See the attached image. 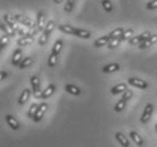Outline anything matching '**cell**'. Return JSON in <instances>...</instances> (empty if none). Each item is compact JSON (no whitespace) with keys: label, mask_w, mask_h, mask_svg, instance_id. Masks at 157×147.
I'll list each match as a JSON object with an SVG mask.
<instances>
[{"label":"cell","mask_w":157,"mask_h":147,"mask_svg":"<svg viewBox=\"0 0 157 147\" xmlns=\"http://www.w3.org/2000/svg\"><path fill=\"white\" fill-rule=\"evenodd\" d=\"M58 29H59V31H61L62 33H66V34H72L74 35V32H75V27H72L70 25H64V24L59 25Z\"/></svg>","instance_id":"obj_25"},{"label":"cell","mask_w":157,"mask_h":147,"mask_svg":"<svg viewBox=\"0 0 157 147\" xmlns=\"http://www.w3.org/2000/svg\"><path fill=\"white\" fill-rule=\"evenodd\" d=\"M63 0H53V2L54 4H60V2H62Z\"/></svg>","instance_id":"obj_39"},{"label":"cell","mask_w":157,"mask_h":147,"mask_svg":"<svg viewBox=\"0 0 157 147\" xmlns=\"http://www.w3.org/2000/svg\"><path fill=\"white\" fill-rule=\"evenodd\" d=\"M132 95H133V94H132V91L131 90H127V91H124V92L122 93V97H121V99L128 102V101L132 97Z\"/></svg>","instance_id":"obj_36"},{"label":"cell","mask_w":157,"mask_h":147,"mask_svg":"<svg viewBox=\"0 0 157 147\" xmlns=\"http://www.w3.org/2000/svg\"><path fill=\"white\" fill-rule=\"evenodd\" d=\"M31 86H32V92L34 97L36 99H41V95H42V92L41 91V83H40V79L37 76H33L31 77Z\"/></svg>","instance_id":"obj_4"},{"label":"cell","mask_w":157,"mask_h":147,"mask_svg":"<svg viewBox=\"0 0 157 147\" xmlns=\"http://www.w3.org/2000/svg\"><path fill=\"white\" fill-rule=\"evenodd\" d=\"M150 36H151V33H150L149 31H146V32L141 33V34H139V35L132 36L128 42L130 45H139L140 43H143L144 41H146V40L148 39V37H150Z\"/></svg>","instance_id":"obj_5"},{"label":"cell","mask_w":157,"mask_h":147,"mask_svg":"<svg viewBox=\"0 0 157 147\" xmlns=\"http://www.w3.org/2000/svg\"><path fill=\"white\" fill-rule=\"evenodd\" d=\"M74 35L78 36L80 39H89L92 36V33L87 31V29H76L75 27V32H74Z\"/></svg>","instance_id":"obj_18"},{"label":"cell","mask_w":157,"mask_h":147,"mask_svg":"<svg viewBox=\"0 0 157 147\" xmlns=\"http://www.w3.org/2000/svg\"><path fill=\"white\" fill-rule=\"evenodd\" d=\"M153 112H154L153 104L151 103L146 104V106H145V109H144L143 114H141V118H140L141 123H147V122L149 121L150 118H151V115H153Z\"/></svg>","instance_id":"obj_6"},{"label":"cell","mask_w":157,"mask_h":147,"mask_svg":"<svg viewBox=\"0 0 157 147\" xmlns=\"http://www.w3.org/2000/svg\"><path fill=\"white\" fill-rule=\"evenodd\" d=\"M58 62V54H54L51 52V54L49 56V59H48V66L49 67H54Z\"/></svg>","instance_id":"obj_31"},{"label":"cell","mask_w":157,"mask_h":147,"mask_svg":"<svg viewBox=\"0 0 157 147\" xmlns=\"http://www.w3.org/2000/svg\"><path fill=\"white\" fill-rule=\"evenodd\" d=\"M133 34H135V31H133L132 29H124V33L122 34L121 40H122V41H129V40H130L132 36H133Z\"/></svg>","instance_id":"obj_29"},{"label":"cell","mask_w":157,"mask_h":147,"mask_svg":"<svg viewBox=\"0 0 157 147\" xmlns=\"http://www.w3.org/2000/svg\"><path fill=\"white\" fill-rule=\"evenodd\" d=\"M102 7L106 13H111L113 10V5L110 0H102Z\"/></svg>","instance_id":"obj_32"},{"label":"cell","mask_w":157,"mask_h":147,"mask_svg":"<svg viewBox=\"0 0 157 147\" xmlns=\"http://www.w3.org/2000/svg\"><path fill=\"white\" fill-rule=\"evenodd\" d=\"M128 84L133 87L140 88V90H146L147 87H148V83L143 80V79L136 78V77H130L128 79Z\"/></svg>","instance_id":"obj_7"},{"label":"cell","mask_w":157,"mask_h":147,"mask_svg":"<svg viewBox=\"0 0 157 147\" xmlns=\"http://www.w3.org/2000/svg\"><path fill=\"white\" fill-rule=\"evenodd\" d=\"M45 25H47L45 24V15H44L43 11H39L37 15H36V29H37L39 32L42 33Z\"/></svg>","instance_id":"obj_9"},{"label":"cell","mask_w":157,"mask_h":147,"mask_svg":"<svg viewBox=\"0 0 157 147\" xmlns=\"http://www.w3.org/2000/svg\"><path fill=\"white\" fill-rule=\"evenodd\" d=\"M119 69H120V65L117 62H113V64H107L106 66H104L102 68V72L104 74H112V72H117Z\"/></svg>","instance_id":"obj_12"},{"label":"cell","mask_w":157,"mask_h":147,"mask_svg":"<svg viewBox=\"0 0 157 147\" xmlns=\"http://www.w3.org/2000/svg\"><path fill=\"white\" fill-rule=\"evenodd\" d=\"M7 76H8L7 72H5V70H1V72H0V79H1V80H4V79L7 78Z\"/></svg>","instance_id":"obj_38"},{"label":"cell","mask_w":157,"mask_h":147,"mask_svg":"<svg viewBox=\"0 0 157 147\" xmlns=\"http://www.w3.org/2000/svg\"><path fill=\"white\" fill-rule=\"evenodd\" d=\"M64 90L67 91L69 94L75 95V96H78V95H80V93H82L80 88L77 87V86H75V85H72V84H67V85L64 86Z\"/></svg>","instance_id":"obj_19"},{"label":"cell","mask_w":157,"mask_h":147,"mask_svg":"<svg viewBox=\"0 0 157 147\" xmlns=\"http://www.w3.org/2000/svg\"><path fill=\"white\" fill-rule=\"evenodd\" d=\"M32 64H33V59L31 57H27V58H25V59H23V60H21V62L19 64L18 67H19L21 69H24V68L29 67Z\"/></svg>","instance_id":"obj_30"},{"label":"cell","mask_w":157,"mask_h":147,"mask_svg":"<svg viewBox=\"0 0 157 147\" xmlns=\"http://www.w3.org/2000/svg\"><path fill=\"white\" fill-rule=\"evenodd\" d=\"M127 90H128V88H127V84L121 83V84H118V85H115L114 87L111 88V94H112V95H118V94L123 93V92Z\"/></svg>","instance_id":"obj_15"},{"label":"cell","mask_w":157,"mask_h":147,"mask_svg":"<svg viewBox=\"0 0 157 147\" xmlns=\"http://www.w3.org/2000/svg\"><path fill=\"white\" fill-rule=\"evenodd\" d=\"M54 92H56V85H54V84H50V85L42 92L41 99H48V97H50Z\"/></svg>","instance_id":"obj_22"},{"label":"cell","mask_w":157,"mask_h":147,"mask_svg":"<svg viewBox=\"0 0 157 147\" xmlns=\"http://www.w3.org/2000/svg\"><path fill=\"white\" fill-rule=\"evenodd\" d=\"M125 104H127V101H124V100H120L118 102V103L115 104L114 105V111L115 112H121V111H123L124 110V108H125Z\"/></svg>","instance_id":"obj_34"},{"label":"cell","mask_w":157,"mask_h":147,"mask_svg":"<svg viewBox=\"0 0 157 147\" xmlns=\"http://www.w3.org/2000/svg\"><path fill=\"white\" fill-rule=\"evenodd\" d=\"M76 0H67V2L64 5V11L66 13H71L74 7H75Z\"/></svg>","instance_id":"obj_35"},{"label":"cell","mask_w":157,"mask_h":147,"mask_svg":"<svg viewBox=\"0 0 157 147\" xmlns=\"http://www.w3.org/2000/svg\"><path fill=\"white\" fill-rule=\"evenodd\" d=\"M146 8L148 9V10L157 9V0H150L149 2L146 5Z\"/></svg>","instance_id":"obj_37"},{"label":"cell","mask_w":157,"mask_h":147,"mask_svg":"<svg viewBox=\"0 0 157 147\" xmlns=\"http://www.w3.org/2000/svg\"><path fill=\"white\" fill-rule=\"evenodd\" d=\"M34 42V36H21V39L17 40V44L19 47H24V45H29V44Z\"/></svg>","instance_id":"obj_20"},{"label":"cell","mask_w":157,"mask_h":147,"mask_svg":"<svg viewBox=\"0 0 157 147\" xmlns=\"http://www.w3.org/2000/svg\"><path fill=\"white\" fill-rule=\"evenodd\" d=\"M62 47H63V42H62V40H57L56 42H54V45L52 48V53L54 54H60L61 50H62Z\"/></svg>","instance_id":"obj_24"},{"label":"cell","mask_w":157,"mask_h":147,"mask_svg":"<svg viewBox=\"0 0 157 147\" xmlns=\"http://www.w3.org/2000/svg\"><path fill=\"white\" fill-rule=\"evenodd\" d=\"M49 109V105H48V103H45V102H43V103H41L39 105V109H37V111H36L35 115H34V118H33V120L35 122H40L41 120H42L43 115L45 114V112H47V110Z\"/></svg>","instance_id":"obj_8"},{"label":"cell","mask_w":157,"mask_h":147,"mask_svg":"<svg viewBox=\"0 0 157 147\" xmlns=\"http://www.w3.org/2000/svg\"><path fill=\"white\" fill-rule=\"evenodd\" d=\"M0 31H1V29H0ZM9 37H10V36H8L4 31H1V36H0V47H1V49L6 48V45H7L8 42H9Z\"/></svg>","instance_id":"obj_27"},{"label":"cell","mask_w":157,"mask_h":147,"mask_svg":"<svg viewBox=\"0 0 157 147\" xmlns=\"http://www.w3.org/2000/svg\"><path fill=\"white\" fill-rule=\"evenodd\" d=\"M123 33H124V29H123V27H117V29H113L109 35H110L111 39H115V37H121Z\"/></svg>","instance_id":"obj_26"},{"label":"cell","mask_w":157,"mask_h":147,"mask_svg":"<svg viewBox=\"0 0 157 147\" xmlns=\"http://www.w3.org/2000/svg\"><path fill=\"white\" fill-rule=\"evenodd\" d=\"M14 18L17 21L18 23H19V24H21V25H25L26 27H29V29H33V27H35V26H36V22H34L32 18H29V16H26V15L15 14Z\"/></svg>","instance_id":"obj_3"},{"label":"cell","mask_w":157,"mask_h":147,"mask_svg":"<svg viewBox=\"0 0 157 147\" xmlns=\"http://www.w3.org/2000/svg\"><path fill=\"white\" fill-rule=\"evenodd\" d=\"M21 54H23V51L19 48L14 51V54H13V58H11V65L19 66V64L21 62Z\"/></svg>","instance_id":"obj_13"},{"label":"cell","mask_w":157,"mask_h":147,"mask_svg":"<svg viewBox=\"0 0 157 147\" xmlns=\"http://www.w3.org/2000/svg\"><path fill=\"white\" fill-rule=\"evenodd\" d=\"M155 129H156V133H157V123L155 125Z\"/></svg>","instance_id":"obj_40"},{"label":"cell","mask_w":157,"mask_h":147,"mask_svg":"<svg viewBox=\"0 0 157 147\" xmlns=\"http://www.w3.org/2000/svg\"><path fill=\"white\" fill-rule=\"evenodd\" d=\"M2 18H4V22L6 23L8 26H10L14 31H16V33H17V34H19L21 36H27V33L21 29V27H19V25H18V22L14 18V16H10V15H8V14H5L4 16H2Z\"/></svg>","instance_id":"obj_2"},{"label":"cell","mask_w":157,"mask_h":147,"mask_svg":"<svg viewBox=\"0 0 157 147\" xmlns=\"http://www.w3.org/2000/svg\"><path fill=\"white\" fill-rule=\"evenodd\" d=\"M110 41H111V37H110V35L107 34V35H103V36H101V37H98V39L94 42L93 45L95 48H102V47H104V45H107Z\"/></svg>","instance_id":"obj_11"},{"label":"cell","mask_w":157,"mask_h":147,"mask_svg":"<svg viewBox=\"0 0 157 147\" xmlns=\"http://www.w3.org/2000/svg\"><path fill=\"white\" fill-rule=\"evenodd\" d=\"M129 136H130V138H131L133 141H135V144H136L137 146H144V139L143 137L140 136L139 133H136V131H130V133H129Z\"/></svg>","instance_id":"obj_17"},{"label":"cell","mask_w":157,"mask_h":147,"mask_svg":"<svg viewBox=\"0 0 157 147\" xmlns=\"http://www.w3.org/2000/svg\"><path fill=\"white\" fill-rule=\"evenodd\" d=\"M115 138H117V140L119 141V144H121V146L129 147V145H130V143H129V139L122 133H115Z\"/></svg>","instance_id":"obj_23"},{"label":"cell","mask_w":157,"mask_h":147,"mask_svg":"<svg viewBox=\"0 0 157 147\" xmlns=\"http://www.w3.org/2000/svg\"><path fill=\"white\" fill-rule=\"evenodd\" d=\"M122 42L121 37H115V39H111V41L109 42V44H107V48L110 49V50H112V49H115L117 47H119V44Z\"/></svg>","instance_id":"obj_28"},{"label":"cell","mask_w":157,"mask_h":147,"mask_svg":"<svg viewBox=\"0 0 157 147\" xmlns=\"http://www.w3.org/2000/svg\"><path fill=\"white\" fill-rule=\"evenodd\" d=\"M0 29H1V31H4V32L6 33L8 36H10V37H14V36H16V34H17L16 31H14L10 26H8L5 22L0 24Z\"/></svg>","instance_id":"obj_21"},{"label":"cell","mask_w":157,"mask_h":147,"mask_svg":"<svg viewBox=\"0 0 157 147\" xmlns=\"http://www.w3.org/2000/svg\"><path fill=\"white\" fill-rule=\"evenodd\" d=\"M6 121H7L8 126H9L13 130H18V129H19V122H18L17 120L13 117V115H10V114L6 115Z\"/></svg>","instance_id":"obj_16"},{"label":"cell","mask_w":157,"mask_h":147,"mask_svg":"<svg viewBox=\"0 0 157 147\" xmlns=\"http://www.w3.org/2000/svg\"><path fill=\"white\" fill-rule=\"evenodd\" d=\"M37 109H39V104L33 103L32 105L29 106V112H27V117H29V119L34 118V115H35L36 111H37Z\"/></svg>","instance_id":"obj_33"},{"label":"cell","mask_w":157,"mask_h":147,"mask_svg":"<svg viewBox=\"0 0 157 147\" xmlns=\"http://www.w3.org/2000/svg\"><path fill=\"white\" fill-rule=\"evenodd\" d=\"M54 27H56V23H54L53 21H49V22L47 23V25H45V27L43 29V32L41 33L40 39H39V44L41 47L47 44L48 40H49V37H50V35H51V33L53 32Z\"/></svg>","instance_id":"obj_1"},{"label":"cell","mask_w":157,"mask_h":147,"mask_svg":"<svg viewBox=\"0 0 157 147\" xmlns=\"http://www.w3.org/2000/svg\"><path fill=\"white\" fill-rule=\"evenodd\" d=\"M156 42H157V34H151L150 37H148L146 41H144L143 43H140L138 47H139L140 50H144V49H147V48L154 45Z\"/></svg>","instance_id":"obj_10"},{"label":"cell","mask_w":157,"mask_h":147,"mask_svg":"<svg viewBox=\"0 0 157 147\" xmlns=\"http://www.w3.org/2000/svg\"><path fill=\"white\" fill-rule=\"evenodd\" d=\"M31 94H33V92L29 88H25V90L21 92V96L18 97V103L23 105V104H25L27 101H29V96H31Z\"/></svg>","instance_id":"obj_14"}]
</instances>
